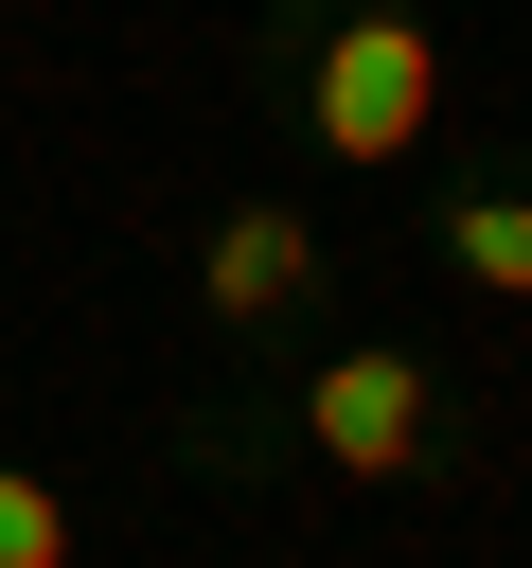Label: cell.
Listing matches in <instances>:
<instances>
[{"label":"cell","mask_w":532,"mask_h":568,"mask_svg":"<svg viewBox=\"0 0 532 568\" xmlns=\"http://www.w3.org/2000/svg\"><path fill=\"white\" fill-rule=\"evenodd\" d=\"M0 568H71V479L0 444Z\"/></svg>","instance_id":"6"},{"label":"cell","mask_w":532,"mask_h":568,"mask_svg":"<svg viewBox=\"0 0 532 568\" xmlns=\"http://www.w3.org/2000/svg\"><path fill=\"white\" fill-rule=\"evenodd\" d=\"M248 89L301 160H426L443 124V36L426 0H266L248 18Z\"/></svg>","instance_id":"1"},{"label":"cell","mask_w":532,"mask_h":568,"mask_svg":"<svg viewBox=\"0 0 532 568\" xmlns=\"http://www.w3.org/2000/svg\"><path fill=\"white\" fill-rule=\"evenodd\" d=\"M301 444H284V390H213V408H177V479H213V497H266Z\"/></svg>","instance_id":"5"},{"label":"cell","mask_w":532,"mask_h":568,"mask_svg":"<svg viewBox=\"0 0 532 568\" xmlns=\"http://www.w3.org/2000/svg\"><path fill=\"white\" fill-rule=\"evenodd\" d=\"M284 444L337 462V479H461V390L408 355V337H301L284 355Z\"/></svg>","instance_id":"2"},{"label":"cell","mask_w":532,"mask_h":568,"mask_svg":"<svg viewBox=\"0 0 532 568\" xmlns=\"http://www.w3.org/2000/svg\"><path fill=\"white\" fill-rule=\"evenodd\" d=\"M426 266H443L461 302H532V178H514V160L426 178Z\"/></svg>","instance_id":"4"},{"label":"cell","mask_w":532,"mask_h":568,"mask_svg":"<svg viewBox=\"0 0 532 568\" xmlns=\"http://www.w3.org/2000/svg\"><path fill=\"white\" fill-rule=\"evenodd\" d=\"M319 302H337V231H319L301 195L231 178V195L195 213V320H213L231 355H301V337H319Z\"/></svg>","instance_id":"3"}]
</instances>
